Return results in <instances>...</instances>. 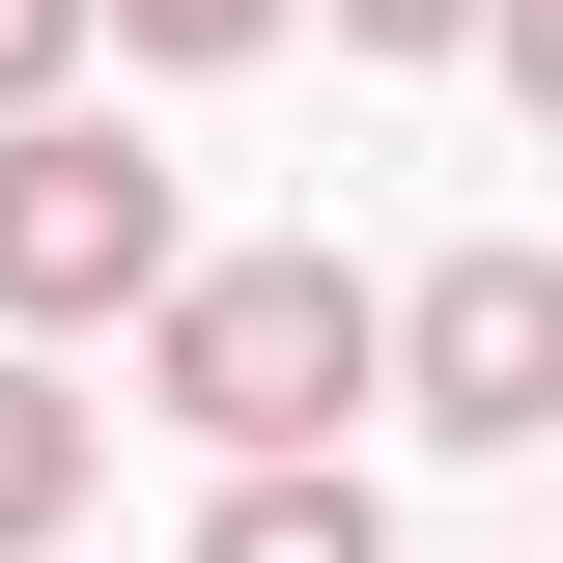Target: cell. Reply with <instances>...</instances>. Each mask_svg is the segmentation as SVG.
<instances>
[{"mask_svg": "<svg viewBox=\"0 0 563 563\" xmlns=\"http://www.w3.org/2000/svg\"><path fill=\"white\" fill-rule=\"evenodd\" d=\"M141 395L225 422V451H339V422L395 395V310H366L339 254H169L141 282Z\"/></svg>", "mask_w": 563, "mask_h": 563, "instance_id": "1", "label": "cell"}, {"mask_svg": "<svg viewBox=\"0 0 563 563\" xmlns=\"http://www.w3.org/2000/svg\"><path fill=\"white\" fill-rule=\"evenodd\" d=\"M141 282H169V169H141L113 113H0V310L85 339V310H141Z\"/></svg>", "mask_w": 563, "mask_h": 563, "instance_id": "2", "label": "cell"}, {"mask_svg": "<svg viewBox=\"0 0 563 563\" xmlns=\"http://www.w3.org/2000/svg\"><path fill=\"white\" fill-rule=\"evenodd\" d=\"M395 395L451 422V451H536V422H563V254H451L395 310Z\"/></svg>", "mask_w": 563, "mask_h": 563, "instance_id": "3", "label": "cell"}, {"mask_svg": "<svg viewBox=\"0 0 563 563\" xmlns=\"http://www.w3.org/2000/svg\"><path fill=\"white\" fill-rule=\"evenodd\" d=\"M198 563H395V507H366L339 451H254V479L198 507Z\"/></svg>", "mask_w": 563, "mask_h": 563, "instance_id": "4", "label": "cell"}, {"mask_svg": "<svg viewBox=\"0 0 563 563\" xmlns=\"http://www.w3.org/2000/svg\"><path fill=\"white\" fill-rule=\"evenodd\" d=\"M57 507H85V395H57V366H0V563L57 536Z\"/></svg>", "mask_w": 563, "mask_h": 563, "instance_id": "5", "label": "cell"}, {"mask_svg": "<svg viewBox=\"0 0 563 563\" xmlns=\"http://www.w3.org/2000/svg\"><path fill=\"white\" fill-rule=\"evenodd\" d=\"M85 29H141V57H254L282 0H85Z\"/></svg>", "mask_w": 563, "mask_h": 563, "instance_id": "6", "label": "cell"}, {"mask_svg": "<svg viewBox=\"0 0 563 563\" xmlns=\"http://www.w3.org/2000/svg\"><path fill=\"white\" fill-rule=\"evenodd\" d=\"M57 57H85V0H0V113H57Z\"/></svg>", "mask_w": 563, "mask_h": 563, "instance_id": "7", "label": "cell"}, {"mask_svg": "<svg viewBox=\"0 0 563 563\" xmlns=\"http://www.w3.org/2000/svg\"><path fill=\"white\" fill-rule=\"evenodd\" d=\"M339 29H366V57H451V29H507V0H339Z\"/></svg>", "mask_w": 563, "mask_h": 563, "instance_id": "8", "label": "cell"}]
</instances>
